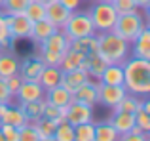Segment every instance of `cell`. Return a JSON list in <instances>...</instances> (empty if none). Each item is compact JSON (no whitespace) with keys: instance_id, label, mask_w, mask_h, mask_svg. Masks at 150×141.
I'll return each mask as SVG.
<instances>
[{"instance_id":"obj_1","label":"cell","mask_w":150,"mask_h":141,"mask_svg":"<svg viewBox=\"0 0 150 141\" xmlns=\"http://www.w3.org/2000/svg\"><path fill=\"white\" fill-rule=\"evenodd\" d=\"M124 69V88L127 93L146 97L150 93V61L141 57H131L122 63Z\"/></svg>"},{"instance_id":"obj_2","label":"cell","mask_w":150,"mask_h":141,"mask_svg":"<svg viewBox=\"0 0 150 141\" xmlns=\"http://www.w3.org/2000/svg\"><path fill=\"white\" fill-rule=\"evenodd\" d=\"M97 34V52L106 63H124L129 57L131 52V44L118 36L114 31H106V33H95Z\"/></svg>"},{"instance_id":"obj_3","label":"cell","mask_w":150,"mask_h":141,"mask_svg":"<svg viewBox=\"0 0 150 141\" xmlns=\"http://www.w3.org/2000/svg\"><path fill=\"white\" fill-rule=\"evenodd\" d=\"M144 27H146L144 17H143V14L139 11V8H137V10H133V11H127V14H120V15H118L112 31L118 34V36H122L124 40H127L129 44H131V42L139 36V33L144 29Z\"/></svg>"},{"instance_id":"obj_4","label":"cell","mask_w":150,"mask_h":141,"mask_svg":"<svg viewBox=\"0 0 150 141\" xmlns=\"http://www.w3.org/2000/svg\"><path fill=\"white\" fill-rule=\"evenodd\" d=\"M63 33L67 34L69 40H76V38L88 36V34H95V27L91 23V17H89L88 11H70L67 23L63 25Z\"/></svg>"},{"instance_id":"obj_5","label":"cell","mask_w":150,"mask_h":141,"mask_svg":"<svg viewBox=\"0 0 150 141\" xmlns=\"http://www.w3.org/2000/svg\"><path fill=\"white\" fill-rule=\"evenodd\" d=\"M89 17L91 23L95 27V33H106V31H112L114 23L118 19V11L114 10V6L110 2L105 0H97L91 8H89Z\"/></svg>"},{"instance_id":"obj_6","label":"cell","mask_w":150,"mask_h":141,"mask_svg":"<svg viewBox=\"0 0 150 141\" xmlns=\"http://www.w3.org/2000/svg\"><path fill=\"white\" fill-rule=\"evenodd\" d=\"M6 25H8V31H10L11 42L25 40V38L30 36V27H33V21H30L25 14L6 15Z\"/></svg>"},{"instance_id":"obj_7","label":"cell","mask_w":150,"mask_h":141,"mask_svg":"<svg viewBox=\"0 0 150 141\" xmlns=\"http://www.w3.org/2000/svg\"><path fill=\"white\" fill-rule=\"evenodd\" d=\"M65 118L72 126L91 122L93 120V107L91 105H86V103H80V101H70L65 107Z\"/></svg>"},{"instance_id":"obj_8","label":"cell","mask_w":150,"mask_h":141,"mask_svg":"<svg viewBox=\"0 0 150 141\" xmlns=\"http://www.w3.org/2000/svg\"><path fill=\"white\" fill-rule=\"evenodd\" d=\"M127 93V90L124 86H110V84H101L99 82V88H97V103L105 105V107L112 109L114 105L120 103V99Z\"/></svg>"},{"instance_id":"obj_9","label":"cell","mask_w":150,"mask_h":141,"mask_svg":"<svg viewBox=\"0 0 150 141\" xmlns=\"http://www.w3.org/2000/svg\"><path fill=\"white\" fill-rule=\"evenodd\" d=\"M97 88H99V82L93 80V78H88V80L82 82V84L72 92V101H80V103L95 107L97 97H99L97 95Z\"/></svg>"},{"instance_id":"obj_10","label":"cell","mask_w":150,"mask_h":141,"mask_svg":"<svg viewBox=\"0 0 150 141\" xmlns=\"http://www.w3.org/2000/svg\"><path fill=\"white\" fill-rule=\"evenodd\" d=\"M15 97H17L19 103L40 101V99H44V88L36 80H23L19 90H17V93H15Z\"/></svg>"},{"instance_id":"obj_11","label":"cell","mask_w":150,"mask_h":141,"mask_svg":"<svg viewBox=\"0 0 150 141\" xmlns=\"http://www.w3.org/2000/svg\"><path fill=\"white\" fill-rule=\"evenodd\" d=\"M70 15V10H67L59 0H51L46 4V19L55 27V29H63V25L67 23Z\"/></svg>"},{"instance_id":"obj_12","label":"cell","mask_w":150,"mask_h":141,"mask_svg":"<svg viewBox=\"0 0 150 141\" xmlns=\"http://www.w3.org/2000/svg\"><path fill=\"white\" fill-rule=\"evenodd\" d=\"M69 48H70V40L61 29L53 31L44 42L38 44V50H50V52H59V53H65Z\"/></svg>"},{"instance_id":"obj_13","label":"cell","mask_w":150,"mask_h":141,"mask_svg":"<svg viewBox=\"0 0 150 141\" xmlns=\"http://www.w3.org/2000/svg\"><path fill=\"white\" fill-rule=\"evenodd\" d=\"M88 78H89V74L86 73V70H82V69L61 70V82H59V84H61L65 90H69V92L72 93L74 90H76L78 86L82 84V82H86Z\"/></svg>"},{"instance_id":"obj_14","label":"cell","mask_w":150,"mask_h":141,"mask_svg":"<svg viewBox=\"0 0 150 141\" xmlns=\"http://www.w3.org/2000/svg\"><path fill=\"white\" fill-rule=\"evenodd\" d=\"M42 69H44V63L40 61V57H29L21 63L19 61V70L17 73L21 74L23 80H36L38 82V76H40Z\"/></svg>"},{"instance_id":"obj_15","label":"cell","mask_w":150,"mask_h":141,"mask_svg":"<svg viewBox=\"0 0 150 141\" xmlns=\"http://www.w3.org/2000/svg\"><path fill=\"white\" fill-rule=\"evenodd\" d=\"M108 122L114 126V130L118 132V135H124L135 126V116L131 113H124V111H112V116L108 118Z\"/></svg>"},{"instance_id":"obj_16","label":"cell","mask_w":150,"mask_h":141,"mask_svg":"<svg viewBox=\"0 0 150 141\" xmlns=\"http://www.w3.org/2000/svg\"><path fill=\"white\" fill-rule=\"evenodd\" d=\"M44 99L48 101V103H51V105H57V107H67V105L72 101V93L59 84V86H53V88L46 90Z\"/></svg>"},{"instance_id":"obj_17","label":"cell","mask_w":150,"mask_h":141,"mask_svg":"<svg viewBox=\"0 0 150 141\" xmlns=\"http://www.w3.org/2000/svg\"><path fill=\"white\" fill-rule=\"evenodd\" d=\"M133 44V57H141V59L150 61V29L144 27L139 33V36L131 42Z\"/></svg>"},{"instance_id":"obj_18","label":"cell","mask_w":150,"mask_h":141,"mask_svg":"<svg viewBox=\"0 0 150 141\" xmlns=\"http://www.w3.org/2000/svg\"><path fill=\"white\" fill-rule=\"evenodd\" d=\"M97 82L110 84V86H124V69H122V65L120 63H108Z\"/></svg>"},{"instance_id":"obj_19","label":"cell","mask_w":150,"mask_h":141,"mask_svg":"<svg viewBox=\"0 0 150 141\" xmlns=\"http://www.w3.org/2000/svg\"><path fill=\"white\" fill-rule=\"evenodd\" d=\"M53 31H57V29H55L48 19L44 17V19H40V21H34L33 23V27H30V36L29 38L33 42H36V44H40V42H44L46 38L53 33Z\"/></svg>"},{"instance_id":"obj_20","label":"cell","mask_w":150,"mask_h":141,"mask_svg":"<svg viewBox=\"0 0 150 141\" xmlns=\"http://www.w3.org/2000/svg\"><path fill=\"white\" fill-rule=\"evenodd\" d=\"M59 82H61V69L59 67H46L44 65L40 76H38V84L44 88V92L53 88V86H59Z\"/></svg>"},{"instance_id":"obj_21","label":"cell","mask_w":150,"mask_h":141,"mask_svg":"<svg viewBox=\"0 0 150 141\" xmlns=\"http://www.w3.org/2000/svg\"><path fill=\"white\" fill-rule=\"evenodd\" d=\"M143 99L144 97H139V95H135V93H125V95L120 99V103L112 107V111H124V113L135 115V113L143 107Z\"/></svg>"},{"instance_id":"obj_22","label":"cell","mask_w":150,"mask_h":141,"mask_svg":"<svg viewBox=\"0 0 150 141\" xmlns=\"http://www.w3.org/2000/svg\"><path fill=\"white\" fill-rule=\"evenodd\" d=\"M70 48L76 50V52L89 56V53L97 52V34H88V36L76 38V40H70Z\"/></svg>"},{"instance_id":"obj_23","label":"cell","mask_w":150,"mask_h":141,"mask_svg":"<svg viewBox=\"0 0 150 141\" xmlns=\"http://www.w3.org/2000/svg\"><path fill=\"white\" fill-rule=\"evenodd\" d=\"M27 122H29V120L23 115L21 107H10V105L6 107L2 118H0V124H10V126H15V128H21L23 124H27Z\"/></svg>"},{"instance_id":"obj_24","label":"cell","mask_w":150,"mask_h":141,"mask_svg":"<svg viewBox=\"0 0 150 141\" xmlns=\"http://www.w3.org/2000/svg\"><path fill=\"white\" fill-rule=\"evenodd\" d=\"M33 124L38 132V141H53V134H55V128H57V124L53 120L42 116V118L34 120Z\"/></svg>"},{"instance_id":"obj_25","label":"cell","mask_w":150,"mask_h":141,"mask_svg":"<svg viewBox=\"0 0 150 141\" xmlns=\"http://www.w3.org/2000/svg\"><path fill=\"white\" fill-rule=\"evenodd\" d=\"M19 70V59L13 53H0V78H8Z\"/></svg>"},{"instance_id":"obj_26","label":"cell","mask_w":150,"mask_h":141,"mask_svg":"<svg viewBox=\"0 0 150 141\" xmlns=\"http://www.w3.org/2000/svg\"><path fill=\"white\" fill-rule=\"evenodd\" d=\"M84 53H80V52H76V50H72V48H69L65 53H63V61H61V65H59V69L61 70H72V69H80V65H82V61H84Z\"/></svg>"},{"instance_id":"obj_27","label":"cell","mask_w":150,"mask_h":141,"mask_svg":"<svg viewBox=\"0 0 150 141\" xmlns=\"http://www.w3.org/2000/svg\"><path fill=\"white\" fill-rule=\"evenodd\" d=\"M106 65H108V63H106V61L99 56V52L89 53V56H88V74H89V78L99 80Z\"/></svg>"},{"instance_id":"obj_28","label":"cell","mask_w":150,"mask_h":141,"mask_svg":"<svg viewBox=\"0 0 150 141\" xmlns=\"http://www.w3.org/2000/svg\"><path fill=\"white\" fill-rule=\"evenodd\" d=\"M118 139H120V135L108 120L95 124V141H118Z\"/></svg>"},{"instance_id":"obj_29","label":"cell","mask_w":150,"mask_h":141,"mask_svg":"<svg viewBox=\"0 0 150 141\" xmlns=\"http://www.w3.org/2000/svg\"><path fill=\"white\" fill-rule=\"evenodd\" d=\"M42 105H44V99L40 101H27V103H19L23 115L27 116L29 122H34V120L42 118Z\"/></svg>"},{"instance_id":"obj_30","label":"cell","mask_w":150,"mask_h":141,"mask_svg":"<svg viewBox=\"0 0 150 141\" xmlns=\"http://www.w3.org/2000/svg\"><path fill=\"white\" fill-rule=\"evenodd\" d=\"M74 141H95V122H84L74 126Z\"/></svg>"},{"instance_id":"obj_31","label":"cell","mask_w":150,"mask_h":141,"mask_svg":"<svg viewBox=\"0 0 150 141\" xmlns=\"http://www.w3.org/2000/svg\"><path fill=\"white\" fill-rule=\"evenodd\" d=\"M42 116H44V118L53 120L55 124H59V122H63V120H67V118H65V107L51 105V103H48L46 99H44V105H42Z\"/></svg>"},{"instance_id":"obj_32","label":"cell","mask_w":150,"mask_h":141,"mask_svg":"<svg viewBox=\"0 0 150 141\" xmlns=\"http://www.w3.org/2000/svg\"><path fill=\"white\" fill-rule=\"evenodd\" d=\"M23 14H25L33 23L34 21H40V19L46 17V4L38 2V0H30L29 6L25 8V11H23Z\"/></svg>"},{"instance_id":"obj_33","label":"cell","mask_w":150,"mask_h":141,"mask_svg":"<svg viewBox=\"0 0 150 141\" xmlns=\"http://www.w3.org/2000/svg\"><path fill=\"white\" fill-rule=\"evenodd\" d=\"M29 2H30V0H4L0 11H2L4 15L23 14V11H25V8L29 6Z\"/></svg>"},{"instance_id":"obj_34","label":"cell","mask_w":150,"mask_h":141,"mask_svg":"<svg viewBox=\"0 0 150 141\" xmlns=\"http://www.w3.org/2000/svg\"><path fill=\"white\" fill-rule=\"evenodd\" d=\"M53 141H74V126L67 120L59 122L53 134Z\"/></svg>"},{"instance_id":"obj_35","label":"cell","mask_w":150,"mask_h":141,"mask_svg":"<svg viewBox=\"0 0 150 141\" xmlns=\"http://www.w3.org/2000/svg\"><path fill=\"white\" fill-rule=\"evenodd\" d=\"M38 57L46 67H59L63 61V53L59 52H50V50H38Z\"/></svg>"},{"instance_id":"obj_36","label":"cell","mask_w":150,"mask_h":141,"mask_svg":"<svg viewBox=\"0 0 150 141\" xmlns=\"http://www.w3.org/2000/svg\"><path fill=\"white\" fill-rule=\"evenodd\" d=\"M133 116H135V124H137V126H139L143 132L148 134V132H150V111H146L144 107H141Z\"/></svg>"},{"instance_id":"obj_37","label":"cell","mask_w":150,"mask_h":141,"mask_svg":"<svg viewBox=\"0 0 150 141\" xmlns=\"http://www.w3.org/2000/svg\"><path fill=\"white\" fill-rule=\"evenodd\" d=\"M19 141H38V132L33 122H27L19 128Z\"/></svg>"},{"instance_id":"obj_38","label":"cell","mask_w":150,"mask_h":141,"mask_svg":"<svg viewBox=\"0 0 150 141\" xmlns=\"http://www.w3.org/2000/svg\"><path fill=\"white\" fill-rule=\"evenodd\" d=\"M11 44V38H10V31H8L6 25V15L0 11V50H8Z\"/></svg>"},{"instance_id":"obj_39","label":"cell","mask_w":150,"mask_h":141,"mask_svg":"<svg viewBox=\"0 0 150 141\" xmlns=\"http://www.w3.org/2000/svg\"><path fill=\"white\" fill-rule=\"evenodd\" d=\"M110 4H112L114 10L118 11V15L137 10V6H135V2H133V0H110Z\"/></svg>"},{"instance_id":"obj_40","label":"cell","mask_w":150,"mask_h":141,"mask_svg":"<svg viewBox=\"0 0 150 141\" xmlns=\"http://www.w3.org/2000/svg\"><path fill=\"white\" fill-rule=\"evenodd\" d=\"M0 132H2L4 141H19V128L10 126V124H0Z\"/></svg>"},{"instance_id":"obj_41","label":"cell","mask_w":150,"mask_h":141,"mask_svg":"<svg viewBox=\"0 0 150 141\" xmlns=\"http://www.w3.org/2000/svg\"><path fill=\"white\" fill-rule=\"evenodd\" d=\"M21 82H23V78H21V74H19V73H15V74H11V76L6 78V86H8V90H10V93L13 97H15V93H17Z\"/></svg>"},{"instance_id":"obj_42","label":"cell","mask_w":150,"mask_h":141,"mask_svg":"<svg viewBox=\"0 0 150 141\" xmlns=\"http://www.w3.org/2000/svg\"><path fill=\"white\" fill-rule=\"evenodd\" d=\"M11 99H13V95L10 93V90L6 86V78H0V103L11 105Z\"/></svg>"},{"instance_id":"obj_43","label":"cell","mask_w":150,"mask_h":141,"mask_svg":"<svg viewBox=\"0 0 150 141\" xmlns=\"http://www.w3.org/2000/svg\"><path fill=\"white\" fill-rule=\"evenodd\" d=\"M59 2L63 4V6L67 8V10H70V11H74V10H78L80 8V4H82V0H59Z\"/></svg>"},{"instance_id":"obj_44","label":"cell","mask_w":150,"mask_h":141,"mask_svg":"<svg viewBox=\"0 0 150 141\" xmlns=\"http://www.w3.org/2000/svg\"><path fill=\"white\" fill-rule=\"evenodd\" d=\"M122 141H148V134H143V135H131V134H125V135H120Z\"/></svg>"},{"instance_id":"obj_45","label":"cell","mask_w":150,"mask_h":141,"mask_svg":"<svg viewBox=\"0 0 150 141\" xmlns=\"http://www.w3.org/2000/svg\"><path fill=\"white\" fill-rule=\"evenodd\" d=\"M133 2H135V6L139 10H144V11L150 10V0H133Z\"/></svg>"},{"instance_id":"obj_46","label":"cell","mask_w":150,"mask_h":141,"mask_svg":"<svg viewBox=\"0 0 150 141\" xmlns=\"http://www.w3.org/2000/svg\"><path fill=\"white\" fill-rule=\"evenodd\" d=\"M6 107H8V105L0 103V118H2V115H4V111H6Z\"/></svg>"},{"instance_id":"obj_47","label":"cell","mask_w":150,"mask_h":141,"mask_svg":"<svg viewBox=\"0 0 150 141\" xmlns=\"http://www.w3.org/2000/svg\"><path fill=\"white\" fill-rule=\"evenodd\" d=\"M38 2H42V4H48V2H51V0H38Z\"/></svg>"},{"instance_id":"obj_48","label":"cell","mask_w":150,"mask_h":141,"mask_svg":"<svg viewBox=\"0 0 150 141\" xmlns=\"http://www.w3.org/2000/svg\"><path fill=\"white\" fill-rule=\"evenodd\" d=\"M0 141H4V137H2V132H0Z\"/></svg>"},{"instance_id":"obj_49","label":"cell","mask_w":150,"mask_h":141,"mask_svg":"<svg viewBox=\"0 0 150 141\" xmlns=\"http://www.w3.org/2000/svg\"><path fill=\"white\" fill-rule=\"evenodd\" d=\"M2 2H4V0H0V8H2Z\"/></svg>"},{"instance_id":"obj_50","label":"cell","mask_w":150,"mask_h":141,"mask_svg":"<svg viewBox=\"0 0 150 141\" xmlns=\"http://www.w3.org/2000/svg\"><path fill=\"white\" fill-rule=\"evenodd\" d=\"M105 2H110V0H105Z\"/></svg>"}]
</instances>
